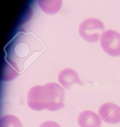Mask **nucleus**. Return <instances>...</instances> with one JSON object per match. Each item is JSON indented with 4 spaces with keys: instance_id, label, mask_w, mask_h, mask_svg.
<instances>
[{
    "instance_id": "obj_1",
    "label": "nucleus",
    "mask_w": 120,
    "mask_h": 127,
    "mask_svg": "<svg viewBox=\"0 0 120 127\" xmlns=\"http://www.w3.org/2000/svg\"><path fill=\"white\" fill-rule=\"evenodd\" d=\"M64 92L55 83L36 86L27 93V104L33 110L54 111L64 107Z\"/></svg>"
},
{
    "instance_id": "obj_2",
    "label": "nucleus",
    "mask_w": 120,
    "mask_h": 127,
    "mask_svg": "<svg viewBox=\"0 0 120 127\" xmlns=\"http://www.w3.org/2000/svg\"><path fill=\"white\" fill-rule=\"evenodd\" d=\"M103 23L95 18H90L83 21L79 27L80 36L89 42H95L99 39L103 30Z\"/></svg>"
},
{
    "instance_id": "obj_3",
    "label": "nucleus",
    "mask_w": 120,
    "mask_h": 127,
    "mask_svg": "<svg viewBox=\"0 0 120 127\" xmlns=\"http://www.w3.org/2000/svg\"><path fill=\"white\" fill-rule=\"evenodd\" d=\"M100 45L109 55L120 56V33L112 30L103 32L100 36Z\"/></svg>"
},
{
    "instance_id": "obj_4",
    "label": "nucleus",
    "mask_w": 120,
    "mask_h": 127,
    "mask_svg": "<svg viewBox=\"0 0 120 127\" xmlns=\"http://www.w3.org/2000/svg\"><path fill=\"white\" fill-rule=\"evenodd\" d=\"M99 116L103 122L110 124L120 123V107L113 103H105L99 108Z\"/></svg>"
},
{
    "instance_id": "obj_5",
    "label": "nucleus",
    "mask_w": 120,
    "mask_h": 127,
    "mask_svg": "<svg viewBox=\"0 0 120 127\" xmlns=\"http://www.w3.org/2000/svg\"><path fill=\"white\" fill-rule=\"evenodd\" d=\"M58 80L65 89H70L74 83H77L81 86L83 85L77 72L70 68L63 70L58 75Z\"/></svg>"
},
{
    "instance_id": "obj_6",
    "label": "nucleus",
    "mask_w": 120,
    "mask_h": 127,
    "mask_svg": "<svg viewBox=\"0 0 120 127\" xmlns=\"http://www.w3.org/2000/svg\"><path fill=\"white\" fill-rule=\"evenodd\" d=\"M78 124L80 127H100L101 119L93 111L85 110L78 117Z\"/></svg>"
},
{
    "instance_id": "obj_7",
    "label": "nucleus",
    "mask_w": 120,
    "mask_h": 127,
    "mask_svg": "<svg viewBox=\"0 0 120 127\" xmlns=\"http://www.w3.org/2000/svg\"><path fill=\"white\" fill-rule=\"evenodd\" d=\"M40 8L47 14H54L61 8V0H38Z\"/></svg>"
},
{
    "instance_id": "obj_8",
    "label": "nucleus",
    "mask_w": 120,
    "mask_h": 127,
    "mask_svg": "<svg viewBox=\"0 0 120 127\" xmlns=\"http://www.w3.org/2000/svg\"><path fill=\"white\" fill-rule=\"evenodd\" d=\"M1 127H23V125L18 117L5 115L1 118Z\"/></svg>"
},
{
    "instance_id": "obj_9",
    "label": "nucleus",
    "mask_w": 120,
    "mask_h": 127,
    "mask_svg": "<svg viewBox=\"0 0 120 127\" xmlns=\"http://www.w3.org/2000/svg\"><path fill=\"white\" fill-rule=\"evenodd\" d=\"M39 127H61V126L56 122L49 120V121H46L43 123H42L39 126Z\"/></svg>"
}]
</instances>
